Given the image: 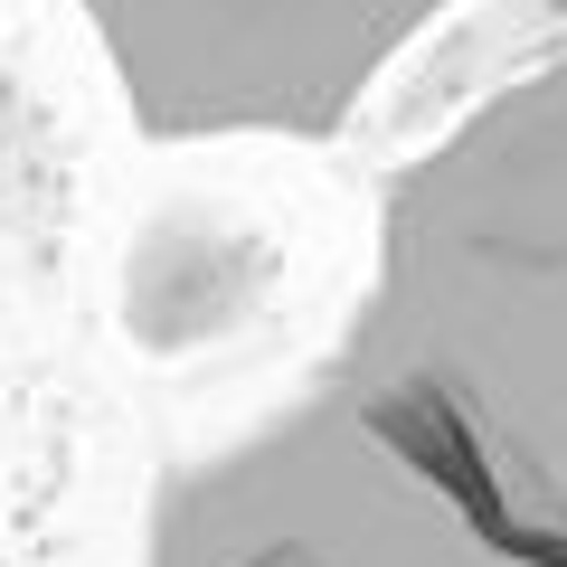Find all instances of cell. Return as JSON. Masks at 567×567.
Returning a JSON list of instances; mask_svg holds the SVG:
<instances>
[{"label": "cell", "instance_id": "3957f363", "mask_svg": "<svg viewBox=\"0 0 567 567\" xmlns=\"http://www.w3.org/2000/svg\"><path fill=\"white\" fill-rule=\"evenodd\" d=\"M464 0H66L133 142H341Z\"/></svg>", "mask_w": 567, "mask_h": 567}, {"label": "cell", "instance_id": "6da1fadb", "mask_svg": "<svg viewBox=\"0 0 567 567\" xmlns=\"http://www.w3.org/2000/svg\"><path fill=\"white\" fill-rule=\"evenodd\" d=\"M322 379L464 520L567 567V48L388 162Z\"/></svg>", "mask_w": 567, "mask_h": 567}, {"label": "cell", "instance_id": "7a4b0ae2", "mask_svg": "<svg viewBox=\"0 0 567 567\" xmlns=\"http://www.w3.org/2000/svg\"><path fill=\"white\" fill-rule=\"evenodd\" d=\"M133 567H539L445 502L312 369L293 398L162 464Z\"/></svg>", "mask_w": 567, "mask_h": 567}]
</instances>
